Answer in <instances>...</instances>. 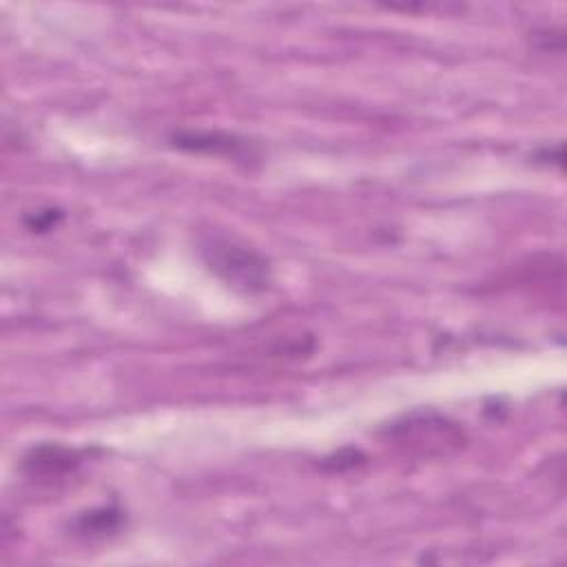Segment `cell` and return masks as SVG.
I'll return each instance as SVG.
<instances>
[{
    "instance_id": "cell-1",
    "label": "cell",
    "mask_w": 567,
    "mask_h": 567,
    "mask_svg": "<svg viewBox=\"0 0 567 567\" xmlns=\"http://www.w3.org/2000/svg\"><path fill=\"white\" fill-rule=\"evenodd\" d=\"M388 439L419 456H445L465 445L463 427L432 410H416L394 421Z\"/></svg>"
},
{
    "instance_id": "cell-2",
    "label": "cell",
    "mask_w": 567,
    "mask_h": 567,
    "mask_svg": "<svg viewBox=\"0 0 567 567\" xmlns=\"http://www.w3.org/2000/svg\"><path fill=\"white\" fill-rule=\"evenodd\" d=\"M202 255L219 279L241 292H261L270 284L268 261L246 246L213 237L204 244Z\"/></svg>"
},
{
    "instance_id": "cell-3",
    "label": "cell",
    "mask_w": 567,
    "mask_h": 567,
    "mask_svg": "<svg viewBox=\"0 0 567 567\" xmlns=\"http://www.w3.org/2000/svg\"><path fill=\"white\" fill-rule=\"evenodd\" d=\"M171 142L182 151L224 155L235 162H250L257 157V148L250 144V140L221 131H179L171 137Z\"/></svg>"
},
{
    "instance_id": "cell-4",
    "label": "cell",
    "mask_w": 567,
    "mask_h": 567,
    "mask_svg": "<svg viewBox=\"0 0 567 567\" xmlns=\"http://www.w3.org/2000/svg\"><path fill=\"white\" fill-rule=\"evenodd\" d=\"M84 454L60 443H38L24 454L22 472L38 481H58L73 474L82 465Z\"/></svg>"
},
{
    "instance_id": "cell-5",
    "label": "cell",
    "mask_w": 567,
    "mask_h": 567,
    "mask_svg": "<svg viewBox=\"0 0 567 567\" xmlns=\"http://www.w3.org/2000/svg\"><path fill=\"white\" fill-rule=\"evenodd\" d=\"M124 525V512L117 507V505H102V507H95V509H86L82 514H78L69 529L75 534V536H82V538H106V536H113L122 529Z\"/></svg>"
},
{
    "instance_id": "cell-6",
    "label": "cell",
    "mask_w": 567,
    "mask_h": 567,
    "mask_svg": "<svg viewBox=\"0 0 567 567\" xmlns=\"http://www.w3.org/2000/svg\"><path fill=\"white\" fill-rule=\"evenodd\" d=\"M365 463V454L361 450H354V447H343L326 458H321L319 467L323 472H330V474H341V472H348V470H354L359 465Z\"/></svg>"
},
{
    "instance_id": "cell-7",
    "label": "cell",
    "mask_w": 567,
    "mask_h": 567,
    "mask_svg": "<svg viewBox=\"0 0 567 567\" xmlns=\"http://www.w3.org/2000/svg\"><path fill=\"white\" fill-rule=\"evenodd\" d=\"M64 213L60 208H42V210H33L24 217V226L31 233H47L51 228H55L62 221Z\"/></svg>"
},
{
    "instance_id": "cell-8",
    "label": "cell",
    "mask_w": 567,
    "mask_h": 567,
    "mask_svg": "<svg viewBox=\"0 0 567 567\" xmlns=\"http://www.w3.org/2000/svg\"><path fill=\"white\" fill-rule=\"evenodd\" d=\"M534 157H536V162H545V164H556V166H560V164H563V146H560V144L554 146V148L545 146V148H540Z\"/></svg>"
}]
</instances>
